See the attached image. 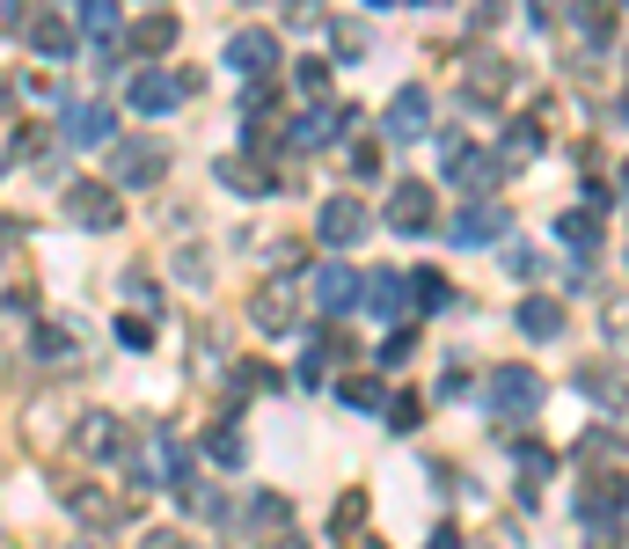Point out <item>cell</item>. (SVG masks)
Segmentation results:
<instances>
[{"instance_id": "cell-3", "label": "cell", "mask_w": 629, "mask_h": 549, "mask_svg": "<svg viewBox=\"0 0 629 549\" xmlns=\"http://www.w3.org/2000/svg\"><path fill=\"white\" fill-rule=\"evenodd\" d=\"M132 103L140 110H169L176 96H169V81H132Z\"/></svg>"}, {"instance_id": "cell-4", "label": "cell", "mask_w": 629, "mask_h": 549, "mask_svg": "<svg viewBox=\"0 0 629 549\" xmlns=\"http://www.w3.org/2000/svg\"><path fill=\"white\" fill-rule=\"evenodd\" d=\"M396 220H402V228H425V191H418V183L396 198Z\"/></svg>"}, {"instance_id": "cell-6", "label": "cell", "mask_w": 629, "mask_h": 549, "mask_svg": "<svg viewBox=\"0 0 629 549\" xmlns=\"http://www.w3.org/2000/svg\"><path fill=\"white\" fill-rule=\"evenodd\" d=\"M322 301H351V279H345V271H337V264L322 271Z\"/></svg>"}, {"instance_id": "cell-2", "label": "cell", "mask_w": 629, "mask_h": 549, "mask_svg": "<svg viewBox=\"0 0 629 549\" xmlns=\"http://www.w3.org/2000/svg\"><path fill=\"white\" fill-rule=\"evenodd\" d=\"M418 124H425V103H418V96H402V103L388 110V132H418Z\"/></svg>"}, {"instance_id": "cell-5", "label": "cell", "mask_w": 629, "mask_h": 549, "mask_svg": "<svg viewBox=\"0 0 629 549\" xmlns=\"http://www.w3.org/2000/svg\"><path fill=\"white\" fill-rule=\"evenodd\" d=\"M322 228H330L337 242H351V234H359V213H351V206H330V220H322Z\"/></svg>"}, {"instance_id": "cell-1", "label": "cell", "mask_w": 629, "mask_h": 549, "mask_svg": "<svg viewBox=\"0 0 629 549\" xmlns=\"http://www.w3.org/2000/svg\"><path fill=\"white\" fill-rule=\"evenodd\" d=\"M67 132H73V140H103V132H110V118H103V110H73V118H67Z\"/></svg>"}]
</instances>
